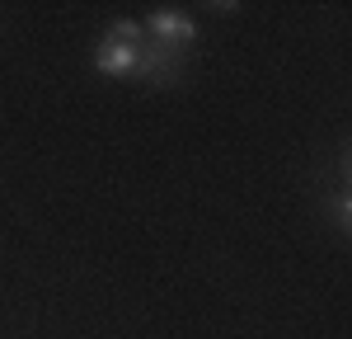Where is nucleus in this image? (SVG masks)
I'll return each mask as SVG.
<instances>
[{
	"mask_svg": "<svg viewBox=\"0 0 352 339\" xmlns=\"http://www.w3.org/2000/svg\"><path fill=\"white\" fill-rule=\"evenodd\" d=\"M151 38L164 43V48H188L192 38H197V24H192L188 14H179V10H160V14H151Z\"/></svg>",
	"mask_w": 352,
	"mask_h": 339,
	"instance_id": "obj_2",
	"label": "nucleus"
},
{
	"mask_svg": "<svg viewBox=\"0 0 352 339\" xmlns=\"http://www.w3.org/2000/svg\"><path fill=\"white\" fill-rule=\"evenodd\" d=\"M109 38H122V43H141V24H132V19H122V24H113Z\"/></svg>",
	"mask_w": 352,
	"mask_h": 339,
	"instance_id": "obj_3",
	"label": "nucleus"
},
{
	"mask_svg": "<svg viewBox=\"0 0 352 339\" xmlns=\"http://www.w3.org/2000/svg\"><path fill=\"white\" fill-rule=\"evenodd\" d=\"M94 66H99L104 76H136V71L146 66V52H141V43L104 38V43H99V52H94Z\"/></svg>",
	"mask_w": 352,
	"mask_h": 339,
	"instance_id": "obj_1",
	"label": "nucleus"
},
{
	"mask_svg": "<svg viewBox=\"0 0 352 339\" xmlns=\"http://www.w3.org/2000/svg\"><path fill=\"white\" fill-rule=\"evenodd\" d=\"M333 217H338V226H343V231H352V198L348 194L333 203Z\"/></svg>",
	"mask_w": 352,
	"mask_h": 339,
	"instance_id": "obj_4",
	"label": "nucleus"
}]
</instances>
